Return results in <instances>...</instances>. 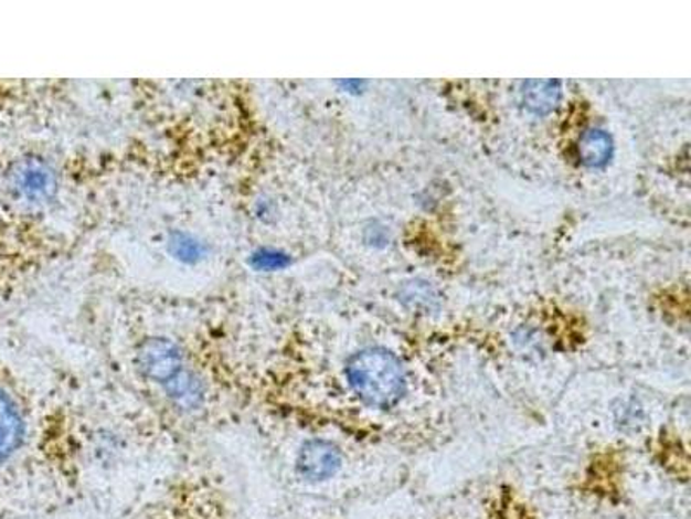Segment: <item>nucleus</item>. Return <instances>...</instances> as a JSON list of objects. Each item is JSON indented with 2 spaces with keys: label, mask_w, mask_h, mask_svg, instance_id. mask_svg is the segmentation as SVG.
Masks as SVG:
<instances>
[{
  "label": "nucleus",
  "mask_w": 691,
  "mask_h": 519,
  "mask_svg": "<svg viewBox=\"0 0 691 519\" xmlns=\"http://www.w3.org/2000/svg\"><path fill=\"white\" fill-rule=\"evenodd\" d=\"M299 472L310 479H326L341 466L338 448L327 442H310L302 447L298 459Z\"/></svg>",
  "instance_id": "20e7f679"
},
{
  "label": "nucleus",
  "mask_w": 691,
  "mask_h": 519,
  "mask_svg": "<svg viewBox=\"0 0 691 519\" xmlns=\"http://www.w3.org/2000/svg\"><path fill=\"white\" fill-rule=\"evenodd\" d=\"M140 363L149 378L164 386L183 372L182 357L177 352L176 345L167 340L148 341L140 352Z\"/></svg>",
  "instance_id": "7ed1b4c3"
},
{
  "label": "nucleus",
  "mask_w": 691,
  "mask_h": 519,
  "mask_svg": "<svg viewBox=\"0 0 691 519\" xmlns=\"http://www.w3.org/2000/svg\"><path fill=\"white\" fill-rule=\"evenodd\" d=\"M23 420L17 405L0 392V460L20 448L23 439Z\"/></svg>",
  "instance_id": "39448f33"
},
{
  "label": "nucleus",
  "mask_w": 691,
  "mask_h": 519,
  "mask_svg": "<svg viewBox=\"0 0 691 519\" xmlns=\"http://www.w3.org/2000/svg\"><path fill=\"white\" fill-rule=\"evenodd\" d=\"M170 248L171 253L183 262H194L203 255L201 244L192 237L185 236V234H177V236L171 237Z\"/></svg>",
  "instance_id": "1a4fd4ad"
},
{
  "label": "nucleus",
  "mask_w": 691,
  "mask_h": 519,
  "mask_svg": "<svg viewBox=\"0 0 691 519\" xmlns=\"http://www.w3.org/2000/svg\"><path fill=\"white\" fill-rule=\"evenodd\" d=\"M561 100V84L556 81H529L524 85L525 108L546 115L556 108Z\"/></svg>",
  "instance_id": "0eeeda50"
},
{
  "label": "nucleus",
  "mask_w": 691,
  "mask_h": 519,
  "mask_svg": "<svg viewBox=\"0 0 691 519\" xmlns=\"http://www.w3.org/2000/svg\"><path fill=\"white\" fill-rule=\"evenodd\" d=\"M11 188L24 200L45 201L56 191V177L47 165L40 160H23L14 165L11 173Z\"/></svg>",
  "instance_id": "f03ea898"
},
{
  "label": "nucleus",
  "mask_w": 691,
  "mask_h": 519,
  "mask_svg": "<svg viewBox=\"0 0 691 519\" xmlns=\"http://www.w3.org/2000/svg\"><path fill=\"white\" fill-rule=\"evenodd\" d=\"M580 158L586 167L602 168L608 163L610 156H613V139L604 130L598 128H592L588 133H584L581 137Z\"/></svg>",
  "instance_id": "423d86ee"
},
{
  "label": "nucleus",
  "mask_w": 691,
  "mask_h": 519,
  "mask_svg": "<svg viewBox=\"0 0 691 519\" xmlns=\"http://www.w3.org/2000/svg\"><path fill=\"white\" fill-rule=\"evenodd\" d=\"M346 375L353 392L372 407H393L405 393L403 363L384 348H369L351 357Z\"/></svg>",
  "instance_id": "f257e3e1"
},
{
  "label": "nucleus",
  "mask_w": 691,
  "mask_h": 519,
  "mask_svg": "<svg viewBox=\"0 0 691 519\" xmlns=\"http://www.w3.org/2000/svg\"><path fill=\"white\" fill-rule=\"evenodd\" d=\"M251 264H253V267L258 268V271H283V268H286L287 265L290 264V258L289 255L278 252V250L265 248L259 250V252L253 255Z\"/></svg>",
  "instance_id": "6e6552de"
}]
</instances>
